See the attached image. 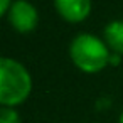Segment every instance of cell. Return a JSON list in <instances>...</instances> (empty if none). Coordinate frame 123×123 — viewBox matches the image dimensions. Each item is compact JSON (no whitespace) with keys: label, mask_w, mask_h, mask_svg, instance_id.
<instances>
[{"label":"cell","mask_w":123,"mask_h":123,"mask_svg":"<svg viewBox=\"0 0 123 123\" xmlns=\"http://www.w3.org/2000/svg\"><path fill=\"white\" fill-rule=\"evenodd\" d=\"M54 7L66 22L78 24L91 14V0H54Z\"/></svg>","instance_id":"cell-4"},{"label":"cell","mask_w":123,"mask_h":123,"mask_svg":"<svg viewBox=\"0 0 123 123\" xmlns=\"http://www.w3.org/2000/svg\"><path fill=\"white\" fill-rule=\"evenodd\" d=\"M7 15H9L10 25L20 34L32 32L39 22V14H37L36 7L31 2H27V0H15V2H12Z\"/></svg>","instance_id":"cell-3"},{"label":"cell","mask_w":123,"mask_h":123,"mask_svg":"<svg viewBox=\"0 0 123 123\" xmlns=\"http://www.w3.org/2000/svg\"><path fill=\"white\" fill-rule=\"evenodd\" d=\"M120 59H121V56H120V54L111 52V56H110V64H111V66H116V64L120 62Z\"/></svg>","instance_id":"cell-8"},{"label":"cell","mask_w":123,"mask_h":123,"mask_svg":"<svg viewBox=\"0 0 123 123\" xmlns=\"http://www.w3.org/2000/svg\"><path fill=\"white\" fill-rule=\"evenodd\" d=\"M32 91V78L24 64L10 57H0V106L15 108Z\"/></svg>","instance_id":"cell-1"},{"label":"cell","mask_w":123,"mask_h":123,"mask_svg":"<svg viewBox=\"0 0 123 123\" xmlns=\"http://www.w3.org/2000/svg\"><path fill=\"white\" fill-rule=\"evenodd\" d=\"M10 5H12V0H0V17L9 14Z\"/></svg>","instance_id":"cell-7"},{"label":"cell","mask_w":123,"mask_h":123,"mask_svg":"<svg viewBox=\"0 0 123 123\" xmlns=\"http://www.w3.org/2000/svg\"><path fill=\"white\" fill-rule=\"evenodd\" d=\"M0 123H22V120L15 108L0 106Z\"/></svg>","instance_id":"cell-6"},{"label":"cell","mask_w":123,"mask_h":123,"mask_svg":"<svg viewBox=\"0 0 123 123\" xmlns=\"http://www.w3.org/2000/svg\"><path fill=\"white\" fill-rule=\"evenodd\" d=\"M71 61L83 73H98L110 64L108 44L93 34H78L69 46Z\"/></svg>","instance_id":"cell-2"},{"label":"cell","mask_w":123,"mask_h":123,"mask_svg":"<svg viewBox=\"0 0 123 123\" xmlns=\"http://www.w3.org/2000/svg\"><path fill=\"white\" fill-rule=\"evenodd\" d=\"M103 37L111 52L123 56V20H111L105 27Z\"/></svg>","instance_id":"cell-5"},{"label":"cell","mask_w":123,"mask_h":123,"mask_svg":"<svg viewBox=\"0 0 123 123\" xmlns=\"http://www.w3.org/2000/svg\"><path fill=\"white\" fill-rule=\"evenodd\" d=\"M118 123H123V111L120 113V118H118Z\"/></svg>","instance_id":"cell-9"}]
</instances>
